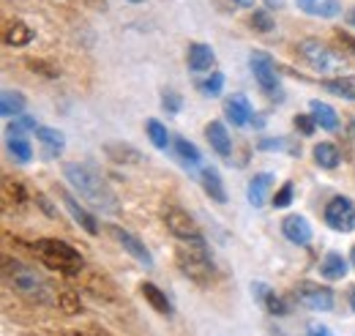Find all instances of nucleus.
<instances>
[{
	"label": "nucleus",
	"mask_w": 355,
	"mask_h": 336,
	"mask_svg": "<svg viewBox=\"0 0 355 336\" xmlns=\"http://www.w3.org/2000/svg\"><path fill=\"white\" fill-rule=\"evenodd\" d=\"M63 175H66V180L74 186V192H77L88 205H93V208H98V210H107V213H115V210H118V200H115V194L110 192V186L101 180V175L90 172L88 167H83V165H77V162H69V165L63 167Z\"/></svg>",
	"instance_id": "1"
},
{
	"label": "nucleus",
	"mask_w": 355,
	"mask_h": 336,
	"mask_svg": "<svg viewBox=\"0 0 355 336\" xmlns=\"http://www.w3.org/2000/svg\"><path fill=\"white\" fill-rule=\"evenodd\" d=\"M175 262L183 276H189L197 285H208L214 279V260L202 238H186L175 249Z\"/></svg>",
	"instance_id": "2"
},
{
	"label": "nucleus",
	"mask_w": 355,
	"mask_h": 336,
	"mask_svg": "<svg viewBox=\"0 0 355 336\" xmlns=\"http://www.w3.org/2000/svg\"><path fill=\"white\" fill-rule=\"evenodd\" d=\"M33 252L36 257L44 262L46 268L58 271V274H66V276H74L83 271L85 265V257L77 252L74 246H69L66 241H58V238H42L33 244Z\"/></svg>",
	"instance_id": "3"
},
{
	"label": "nucleus",
	"mask_w": 355,
	"mask_h": 336,
	"mask_svg": "<svg viewBox=\"0 0 355 336\" xmlns=\"http://www.w3.org/2000/svg\"><path fill=\"white\" fill-rule=\"evenodd\" d=\"M3 274H6L8 287H14L17 293L25 295L28 301H39V303H46V301H49L46 282L33 271V268H25V265L17 262V260H6V262H3Z\"/></svg>",
	"instance_id": "4"
},
{
	"label": "nucleus",
	"mask_w": 355,
	"mask_h": 336,
	"mask_svg": "<svg viewBox=\"0 0 355 336\" xmlns=\"http://www.w3.org/2000/svg\"><path fill=\"white\" fill-rule=\"evenodd\" d=\"M249 63H252V74L254 80L260 83V87L266 90L268 96H276L282 99V90H279V77H276V63L268 52H252L249 55Z\"/></svg>",
	"instance_id": "5"
},
{
	"label": "nucleus",
	"mask_w": 355,
	"mask_h": 336,
	"mask_svg": "<svg viewBox=\"0 0 355 336\" xmlns=\"http://www.w3.org/2000/svg\"><path fill=\"white\" fill-rule=\"evenodd\" d=\"M325 224L336 233H350L355 230V205L347 197H334L325 205Z\"/></svg>",
	"instance_id": "6"
},
{
	"label": "nucleus",
	"mask_w": 355,
	"mask_h": 336,
	"mask_svg": "<svg viewBox=\"0 0 355 336\" xmlns=\"http://www.w3.org/2000/svg\"><path fill=\"white\" fill-rule=\"evenodd\" d=\"M295 298L311 312H331L334 309V293L322 285H314V282H301L295 287Z\"/></svg>",
	"instance_id": "7"
},
{
	"label": "nucleus",
	"mask_w": 355,
	"mask_h": 336,
	"mask_svg": "<svg viewBox=\"0 0 355 336\" xmlns=\"http://www.w3.org/2000/svg\"><path fill=\"white\" fill-rule=\"evenodd\" d=\"M107 233H110V235H112V238H115V241H118V244H121L126 252L132 254V257L137 260V262H139V265H145V268H153V254L148 252V246H145V244H142L137 235H132L129 230H121V227H115V224H110V227H107Z\"/></svg>",
	"instance_id": "8"
},
{
	"label": "nucleus",
	"mask_w": 355,
	"mask_h": 336,
	"mask_svg": "<svg viewBox=\"0 0 355 336\" xmlns=\"http://www.w3.org/2000/svg\"><path fill=\"white\" fill-rule=\"evenodd\" d=\"M164 224H167V230H170L175 238H180V241H186V238H202V235H200V227L194 224V219L180 208L164 210Z\"/></svg>",
	"instance_id": "9"
},
{
	"label": "nucleus",
	"mask_w": 355,
	"mask_h": 336,
	"mask_svg": "<svg viewBox=\"0 0 355 336\" xmlns=\"http://www.w3.org/2000/svg\"><path fill=\"white\" fill-rule=\"evenodd\" d=\"M298 52H301V58L309 63L311 69H317V72H328V69L334 66L331 49L322 47L320 42H314V39H306V42L298 44Z\"/></svg>",
	"instance_id": "10"
},
{
	"label": "nucleus",
	"mask_w": 355,
	"mask_h": 336,
	"mask_svg": "<svg viewBox=\"0 0 355 336\" xmlns=\"http://www.w3.org/2000/svg\"><path fill=\"white\" fill-rule=\"evenodd\" d=\"M58 197L63 200V205H66V210L71 213V219H74L85 233H90V235H96V233H98V224H96L93 213H88V210L83 208V205H80V203H77L66 189H58Z\"/></svg>",
	"instance_id": "11"
},
{
	"label": "nucleus",
	"mask_w": 355,
	"mask_h": 336,
	"mask_svg": "<svg viewBox=\"0 0 355 336\" xmlns=\"http://www.w3.org/2000/svg\"><path fill=\"white\" fill-rule=\"evenodd\" d=\"M282 233H284L287 241H293V244H298V246H306L311 241L309 221H306L304 216H298V213H293V216H287V219L282 221Z\"/></svg>",
	"instance_id": "12"
},
{
	"label": "nucleus",
	"mask_w": 355,
	"mask_h": 336,
	"mask_svg": "<svg viewBox=\"0 0 355 336\" xmlns=\"http://www.w3.org/2000/svg\"><path fill=\"white\" fill-rule=\"evenodd\" d=\"M224 112H227V121H230L232 126H246V124L252 121V115H254V110H252L249 99H246V96H241V93H235L232 99H227Z\"/></svg>",
	"instance_id": "13"
},
{
	"label": "nucleus",
	"mask_w": 355,
	"mask_h": 336,
	"mask_svg": "<svg viewBox=\"0 0 355 336\" xmlns=\"http://www.w3.org/2000/svg\"><path fill=\"white\" fill-rule=\"evenodd\" d=\"M205 137L211 142V148L222 156V159H230V151H232V140H230V131L224 128L222 121H211L205 126Z\"/></svg>",
	"instance_id": "14"
},
{
	"label": "nucleus",
	"mask_w": 355,
	"mask_h": 336,
	"mask_svg": "<svg viewBox=\"0 0 355 336\" xmlns=\"http://www.w3.org/2000/svg\"><path fill=\"white\" fill-rule=\"evenodd\" d=\"M270 186H273V175H270V172H260V175H254V178L249 180V203H252L254 208H263V205H266Z\"/></svg>",
	"instance_id": "15"
},
{
	"label": "nucleus",
	"mask_w": 355,
	"mask_h": 336,
	"mask_svg": "<svg viewBox=\"0 0 355 336\" xmlns=\"http://www.w3.org/2000/svg\"><path fill=\"white\" fill-rule=\"evenodd\" d=\"M214 60H216V55H214V49L208 44L197 42L189 47V69L191 72H208L214 66Z\"/></svg>",
	"instance_id": "16"
},
{
	"label": "nucleus",
	"mask_w": 355,
	"mask_h": 336,
	"mask_svg": "<svg viewBox=\"0 0 355 336\" xmlns=\"http://www.w3.org/2000/svg\"><path fill=\"white\" fill-rule=\"evenodd\" d=\"M200 183H202V189L208 192V197H211V200H216V203H227V192H224V183H222L219 169L205 167L202 172H200Z\"/></svg>",
	"instance_id": "17"
},
{
	"label": "nucleus",
	"mask_w": 355,
	"mask_h": 336,
	"mask_svg": "<svg viewBox=\"0 0 355 336\" xmlns=\"http://www.w3.org/2000/svg\"><path fill=\"white\" fill-rule=\"evenodd\" d=\"M104 151L112 162H123V165H139L142 162V153L134 145H126V142H107Z\"/></svg>",
	"instance_id": "18"
},
{
	"label": "nucleus",
	"mask_w": 355,
	"mask_h": 336,
	"mask_svg": "<svg viewBox=\"0 0 355 336\" xmlns=\"http://www.w3.org/2000/svg\"><path fill=\"white\" fill-rule=\"evenodd\" d=\"M347 271H350V265H347V260L339 252H328L325 260H322V265H320V274L325 279H345Z\"/></svg>",
	"instance_id": "19"
},
{
	"label": "nucleus",
	"mask_w": 355,
	"mask_h": 336,
	"mask_svg": "<svg viewBox=\"0 0 355 336\" xmlns=\"http://www.w3.org/2000/svg\"><path fill=\"white\" fill-rule=\"evenodd\" d=\"M142 295H145V301L159 312V314H164V317H173V303H170V298L162 293L156 285H150V282H142Z\"/></svg>",
	"instance_id": "20"
},
{
	"label": "nucleus",
	"mask_w": 355,
	"mask_h": 336,
	"mask_svg": "<svg viewBox=\"0 0 355 336\" xmlns=\"http://www.w3.org/2000/svg\"><path fill=\"white\" fill-rule=\"evenodd\" d=\"M309 107H311V118L317 121L320 128H325V131L339 128V115H336L334 107H328V104H322V101H311Z\"/></svg>",
	"instance_id": "21"
},
{
	"label": "nucleus",
	"mask_w": 355,
	"mask_h": 336,
	"mask_svg": "<svg viewBox=\"0 0 355 336\" xmlns=\"http://www.w3.org/2000/svg\"><path fill=\"white\" fill-rule=\"evenodd\" d=\"M339 148L334 145V142H317L314 145V162H317V167L322 169H336L339 167Z\"/></svg>",
	"instance_id": "22"
},
{
	"label": "nucleus",
	"mask_w": 355,
	"mask_h": 336,
	"mask_svg": "<svg viewBox=\"0 0 355 336\" xmlns=\"http://www.w3.org/2000/svg\"><path fill=\"white\" fill-rule=\"evenodd\" d=\"M25 96L19 93V90H6L3 96H0V112L6 115V118H19L22 112H25Z\"/></svg>",
	"instance_id": "23"
},
{
	"label": "nucleus",
	"mask_w": 355,
	"mask_h": 336,
	"mask_svg": "<svg viewBox=\"0 0 355 336\" xmlns=\"http://www.w3.org/2000/svg\"><path fill=\"white\" fill-rule=\"evenodd\" d=\"M175 153H178V159H180L186 167H194V165H200V159H202L200 148H197L194 142H189L186 137H178V140H175Z\"/></svg>",
	"instance_id": "24"
},
{
	"label": "nucleus",
	"mask_w": 355,
	"mask_h": 336,
	"mask_svg": "<svg viewBox=\"0 0 355 336\" xmlns=\"http://www.w3.org/2000/svg\"><path fill=\"white\" fill-rule=\"evenodd\" d=\"M36 137L46 145V156H55V153H58V151H63V145H66V137H63L60 131L49 128V126L36 128Z\"/></svg>",
	"instance_id": "25"
},
{
	"label": "nucleus",
	"mask_w": 355,
	"mask_h": 336,
	"mask_svg": "<svg viewBox=\"0 0 355 336\" xmlns=\"http://www.w3.org/2000/svg\"><path fill=\"white\" fill-rule=\"evenodd\" d=\"M322 87L334 96H342V99H350L355 101V77H336V80H325Z\"/></svg>",
	"instance_id": "26"
},
{
	"label": "nucleus",
	"mask_w": 355,
	"mask_h": 336,
	"mask_svg": "<svg viewBox=\"0 0 355 336\" xmlns=\"http://www.w3.org/2000/svg\"><path fill=\"white\" fill-rule=\"evenodd\" d=\"M33 39V31L25 22H11V28L6 31V44L8 47H25Z\"/></svg>",
	"instance_id": "27"
},
{
	"label": "nucleus",
	"mask_w": 355,
	"mask_h": 336,
	"mask_svg": "<svg viewBox=\"0 0 355 336\" xmlns=\"http://www.w3.org/2000/svg\"><path fill=\"white\" fill-rule=\"evenodd\" d=\"M145 128H148V137H150V142H153L159 151H167V145H170V134H167V128L162 126L156 118H150V121L145 124Z\"/></svg>",
	"instance_id": "28"
},
{
	"label": "nucleus",
	"mask_w": 355,
	"mask_h": 336,
	"mask_svg": "<svg viewBox=\"0 0 355 336\" xmlns=\"http://www.w3.org/2000/svg\"><path fill=\"white\" fill-rule=\"evenodd\" d=\"M8 153L17 159V162H31V156H33V151H31V142L25 140V137H8Z\"/></svg>",
	"instance_id": "29"
},
{
	"label": "nucleus",
	"mask_w": 355,
	"mask_h": 336,
	"mask_svg": "<svg viewBox=\"0 0 355 336\" xmlns=\"http://www.w3.org/2000/svg\"><path fill=\"white\" fill-rule=\"evenodd\" d=\"M197 87H200V93H202V96H211V99H216V96L222 93V87H224V74L214 72L208 80H202V83L197 85Z\"/></svg>",
	"instance_id": "30"
},
{
	"label": "nucleus",
	"mask_w": 355,
	"mask_h": 336,
	"mask_svg": "<svg viewBox=\"0 0 355 336\" xmlns=\"http://www.w3.org/2000/svg\"><path fill=\"white\" fill-rule=\"evenodd\" d=\"M263 303H266V309H268V312H270V314H279V317L290 312V306H287V301H284L282 295H276V293H273V290H268L266 298H263Z\"/></svg>",
	"instance_id": "31"
},
{
	"label": "nucleus",
	"mask_w": 355,
	"mask_h": 336,
	"mask_svg": "<svg viewBox=\"0 0 355 336\" xmlns=\"http://www.w3.org/2000/svg\"><path fill=\"white\" fill-rule=\"evenodd\" d=\"M162 104H164V110H167V112L178 115V112H180V107H183V99L178 96L175 90H170V87H167V90L162 93Z\"/></svg>",
	"instance_id": "32"
},
{
	"label": "nucleus",
	"mask_w": 355,
	"mask_h": 336,
	"mask_svg": "<svg viewBox=\"0 0 355 336\" xmlns=\"http://www.w3.org/2000/svg\"><path fill=\"white\" fill-rule=\"evenodd\" d=\"M249 25H252L254 31H260V33H268V31H273V19L268 17L266 11H254V14H252V19H249Z\"/></svg>",
	"instance_id": "33"
},
{
	"label": "nucleus",
	"mask_w": 355,
	"mask_h": 336,
	"mask_svg": "<svg viewBox=\"0 0 355 336\" xmlns=\"http://www.w3.org/2000/svg\"><path fill=\"white\" fill-rule=\"evenodd\" d=\"M270 203H273V208H287V205L293 203V183H284V186L276 192V197H273Z\"/></svg>",
	"instance_id": "34"
},
{
	"label": "nucleus",
	"mask_w": 355,
	"mask_h": 336,
	"mask_svg": "<svg viewBox=\"0 0 355 336\" xmlns=\"http://www.w3.org/2000/svg\"><path fill=\"white\" fill-rule=\"evenodd\" d=\"M58 303L63 306V312H66V314H77V312H83V306H80V298H77L74 293H63Z\"/></svg>",
	"instance_id": "35"
},
{
	"label": "nucleus",
	"mask_w": 355,
	"mask_h": 336,
	"mask_svg": "<svg viewBox=\"0 0 355 336\" xmlns=\"http://www.w3.org/2000/svg\"><path fill=\"white\" fill-rule=\"evenodd\" d=\"M293 124H295V128H298L304 137H311V134H314V128H317V121H314L311 115H295V121H293Z\"/></svg>",
	"instance_id": "36"
},
{
	"label": "nucleus",
	"mask_w": 355,
	"mask_h": 336,
	"mask_svg": "<svg viewBox=\"0 0 355 336\" xmlns=\"http://www.w3.org/2000/svg\"><path fill=\"white\" fill-rule=\"evenodd\" d=\"M257 148H260V151H279V148H287L293 156L298 153V151L290 145V140H260V145H257Z\"/></svg>",
	"instance_id": "37"
},
{
	"label": "nucleus",
	"mask_w": 355,
	"mask_h": 336,
	"mask_svg": "<svg viewBox=\"0 0 355 336\" xmlns=\"http://www.w3.org/2000/svg\"><path fill=\"white\" fill-rule=\"evenodd\" d=\"M339 14H342V3L339 0H322L317 17H339Z\"/></svg>",
	"instance_id": "38"
},
{
	"label": "nucleus",
	"mask_w": 355,
	"mask_h": 336,
	"mask_svg": "<svg viewBox=\"0 0 355 336\" xmlns=\"http://www.w3.org/2000/svg\"><path fill=\"white\" fill-rule=\"evenodd\" d=\"M320 6H322V0H298V8L301 11H306V14H320Z\"/></svg>",
	"instance_id": "39"
},
{
	"label": "nucleus",
	"mask_w": 355,
	"mask_h": 336,
	"mask_svg": "<svg viewBox=\"0 0 355 336\" xmlns=\"http://www.w3.org/2000/svg\"><path fill=\"white\" fill-rule=\"evenodd\" d=\"M306 336H334V334H331V328H328V326H322V323H311Z\"/></svg>",
	"instance_id": "40"
},
{
	"label": "nucleus",
	"mask_w": 355,
	"mask_h": 336,
	"mask_svg": "<svg viewBox=\"0 0 355 336\" xmlns=\"http://www.w3.org/2000/svg\"><path fill=\"white\" fill-rule=\"evenodd\" d=\"M31 69L33 72H42L46 77H58V69H46V63H42V60H31Z\"/></svg>",
	"instance_id": "41"
},
{
	"label": "nucleus",
	"mask_w": 355,
	"mask_h": 336,
	"mask_svg": "<svg viewBox=\"0 0 355 336\" xmlns=\"http://www.w3.org/2000/svg\"><path fill=\"white\" fill-rule=\"evenodd\" d=\"M268 290H270V287H268L266 282H254V285H252V295H254L257 301H263V298H266Z\"/></svg>",
	"instance_id": "42"
},
{
	"label": "nucleus",
	"mask_w": 355,
	"mask_h": 336,
	"mask_svg": "<svg viewBox=\"0 0 355 336\" xmlns=\"http://www.w3.org/2000/svg\"><path fill=\"white\" fill-rule=\"evenodd\" d=\"M336 36H339V42H345V49H347V52H353V55H355V42H353V39H350L347 33H342V31H336Z\"/></svg>",
	"instance_id": "43"
},
{
	"label": "nucleus",
	"mask_w": 355,
	"mask_h": 336,
	"mask_svg": "<svg viewBox=\"0 0 355 336\" xmlns=\"http://www.w3.org/2000/svg\"><path fill=\"white\" fill-rule=\"evenodd\" d=\"M266 6L268 8H282V6H284V0H266Z\"/></svg>",
	"instance_id": "44"
},
{
	"label": "nucleus",
	"mask_w": 355,
	"mask_h": 336,
	"mask_svg": "<svg viewBox=\"0 0 355 336\" xmlns=\"http://www.w3.org/2000/svg\"><path fill=\"white\" fill-rule=\"evenodd\" d=\"M71 336H110V334H101V331H83V334H71Z\"/></svg>",
	"instance_id": "45"
},
{
	"label": "nucleus",
	"mask_w": 355,
	"mask_h": 336,
	"mask_svg": "<svg viewBox=\"0 0 355 336\" xmlns=\"http://www.w3.org/2000/svg\"><path fill=\"white\" fill-rule=\"evenodd\" d=\"M238 6H243V8H249V6H254V0H235Z\"/></svg>",
	"instance_id": "46"
},
{
	"label": "nucleus",
	"mask_w": 355,
	"mask_h": 336,
	"mask_svg": "<svg viewBox=\"0 0 355 336\" xmlns=\"http://www.w3.org/2000/svg\"><path fill=\"white\" fill-rule=\"evenodd\" d=\"M347 131H350V137H353V140H355V118H353V121H350V126H347Z\"/></svg>",
	"instance_id": "47"
},
{
	"label": "nucleus",
	"mask_w": 355,
	"mask_h": 336,
	"mask_svg": "<svg viewBox=\"0 0 355 336\" xmlns=\"http://www.w3.org/2000/svg\"><path fill=\"white\" fill-rule=\"evenodd\" d=\"M350 306H353V312H355V287L350 290Z\"/></svg>",
	"instance_id": "48"
},
{
	"label": "nucleus",
	"mask_w": 355,
	"mask_h": 336,
	"mask_svg": "<svg viewBox=\"0 0 355 336\" xmlns=\"http://www.w3.org/2000/svg\"><path fill=\"white\" fill-rule=\"evenodd\" d=\"M350 262H353V268H355V246H353V252H350Z\"/></svg>",
	"instance_id": "49"
},
{
	"label": "nucleus",
	"mask_w": 355,
	"mask_h": 336,
	"mask_svg": "<svg viewBox=\"0 0 355 336\" xmlns=\"http://www.w3.org/2000/svg\"><path fill=\"white\" fill-rule=\"evenodd\" d=\"M350 22H353V25H355V8H353V11H350Z\"/></svg>",
	"instance_id": "50"
},
{
	"label": "nucleus",
	"mask_w": 355,
	"mask_h": 336,
	"mask_svg": "<svg viewBox=\"0 0 355 336\" xmlns=\"http://www.w3.org/2000/svg\"><path fill=\"white\" fill-rule=\"evenodd\" d=\"M132 3H142V0H132Z\"/></svg>",
	"instance_id": "51"
}]
</instances>
